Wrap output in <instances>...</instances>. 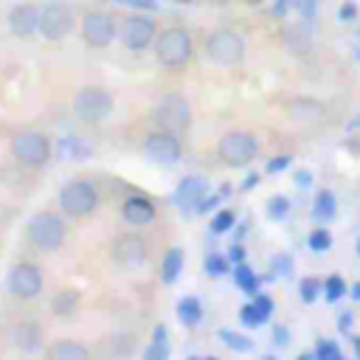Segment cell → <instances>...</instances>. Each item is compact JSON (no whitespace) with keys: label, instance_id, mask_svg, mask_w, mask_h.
<instances>
[{"label":"cell","instance_id":"31","mask_svg":"<svg viewBox=\"0 0 360 360\" xmlns=\"http://www.w3.org/2000/svg\"><path fill=\"white\" fill-rule=\"evenodd\" d=\"M343 295H349V284H346V278L338 276V273L326 276V278H323V298H326V304H338Z\"/></svg>","mask_w":360,"mask_h":360},{"label":"cell","instance_id":"30","mask_svg":"<svg viewBox=\"0 0 360 360\" xmlns=\"http://www.w3.org/2000/svg\"><path fill=\"white\" fill-rule=\"evenodd\" d=\"M233 228H236V211L233 208H217L214 217H211V222H208V231L214 236H222V233H228Z\"/></svg>","mask_w":360,"mask_h":360},{"label":"cell","instance_id":"26","mask_svg":"<svg viewBox=\"0 0 360 360\" xmlns=\"http://www.w3.org/2000/svg\"><path fill=\"white\" fill-rule=\"evenodd\" d=\"M79 301H82L79 290H73V287H65V290L53 292V298H51V309H53L59 318H70V315L79 309Z\"/></svg>","mask_w":360,"mask_h":360},{"label":"cell","instance_id":"7","mask_svg":"<svg viewBox=\"0 0 360 360\" xmlns=\"http://www.w3.org/2000/svg\"><path fill=\"white\" fill-rule=\"evenodd\" d=\"M6 287L14 298L34 301V298H39V292L45 287V278H42V270L34 262H17L6 273Z\"/></svg>","mask_w":360,"mask_h":360},{"label":"cell","instance_id":"27","mask_svg":"<svg viewBox=\"0 0 360 360\" xmlns=\"http://www.w3.org/2000/svg\"><path fill=\"white\" fill-rule=\"evenodd\" d=\"M217 338H219L222 346H228L231 352H239V354L253 352V338H248L245 332H236V329H231V326H222V329L217 332Z\"/></svg>","mask_w":360,"mask_h":360},{"label":"cell","instance_id":"37","mask_svg":"<svg viewBox=\"0 0 360 360\" xmlns=\"http://www.w3.org/2000/svg\"><path fill=\"white\" fill-rule=\"evenodd\" d=\"M228 194H231V186H222L219 191L205 194V197H202V202L194 208V214H211V211H217V208H219V202H222Z\"/></svg>","mask_w":360,"mask_h":360},{"label":"cell","instance_id":"9","mask_svg":"<svg viewBox=\"0 0 360 360\" xmlns=\"http://www.w3.org/2000/svg\"><path fill=\"white\" fill-rule=\"evenodd\" d=\"M143 155L152 160V163H158V166H174L180 158H183V143H180V138H177V132H172V129H155V132H149L146 138H143Z\"/></svg>","mask_w":360,"mask_h":360},{"label":"cell","instance_id":"47","mask_svg":"<svg viewBox=\"0 0 360 360\" xmlns=\"http://www.w3.org/2000/svg\"><path fill=\"white\" fill-rule=\"evenodd\" d=\"M292 183H295L298 188H309V186H312V172H309V169H298V172L292 174Z\"/></svg>","mask_w":360,"mask_h":360},{"label":"cell","instance_id":"24","mask_svg":"<svg viewBox=\"0 0 360 360\" xmlns=\"http://www.w3.org/2000/svg\"><path fill=\"white\" fill-rule=\"evenodd\" d=\"M169 354H172L169 329H166V323H158V326L152 329V340H149L146 349H143V357H146V360H166Z\"/></svg>","mask_w":360,"mask_h":360},{"label":"cell","instance_id":"34","mask_svg":"<svg viewBox=\"0 0 360 360\" xmlns=\"http://www.w3.org/2000/svg\"><path fill=\"white\" fill-rule=\"evenodd\" d=\"M321 295H323V281H321V278L304 276V278L298 281V298H301L304 304H315Z\"/></svg>","mask_w":360,"mask_h":360},{"label":"cell","instance_id":"15","mask_svg":"<svg viewBox=\"0 0 360 360\" xmlns=\"http://www.w3.org/2000/svg\"><path fill=\"white\" fill-rule=\"evenodd\" d=\"M205 194H208V180L200 177V174H188V177H183V180L174 186L172 200H174V205H177L183 214H191V211L202 202Z\"/></svg>","mask_w":360,"mask_h":360},{"label":"cell","instance_id":"10","mask_svg":"<svg viewBox=\"0 0 360 360\" xmlns=\"http://www.w3.org/2000/svg\"><path fill=\"white\" fill-rule=\"evenodd\" d=\"M76 25V14L68 3L62 0H51L42 11H39V34L51 42H59L65 39Z\"/></svg>","mask_w":360,"mask_h":360},{"label":"cell","instance_id":"25","mask_svg":"<svg viewBox=\"0 0 360 360\" xmlns=\"http://www.w3.org/2000/svg\"><path fill=\"white\" fill-rule=\"evenodd\" d=\"M231 276H233V284H236V290L239 292H245V295H256L259 292V276H256V270L248 264V262H239V264H233L231 267Z\"/></svg>","mask_w":360,"mask_h":360},{"label":"cell","instance_id":"46","mask_svg":"<svg viewBox=\"0 0 360 360\" xmlns=\"http://www.w3.org/2000/svg\"><path fill=\"white\" fill-rule=\"evenodd\" d=\"M228 259H231L233 264H239V262H245V259H248V250H245V245H242L239 239L231 245V250H228Z\"/></svg>","mask_w":360,"mask_h":360},{"label":"cell","instance_id":"41","mask_svg":"<svg viewBox=\"0 0 360 360\" xmlns=\"http://www.w3.org/2000/svg\"><path fill=\"white\" fill-rule=\"evenodd\" d=\"M112 3L129 6V8H135V11H158V8H160L158 0H112Z\"/></svg>","mask_w":360,"mask_h":360},{"label":"cell","instance_id":"19","mask_svg":"<svg viewBox=\"0 0 360 360\" xmlns=\"http://www.w3.org/2000/svg\"><path fill=\"white\" fill-rule=\"evenodd\" d=\"M338 217V197L332 188H318L315 197H312V219L326 225Z\"/></svg>","mask_w":360,"mask_h":360},{"label":"cell","instance_id":"20","mask_svg":"<svg viewBox=\"0 0 360 360\" xmlns=\"http://www.w3.org/2000/svg\"><path fill=\"white\" fill-rule=\"evenodd\" d=\"M183 264H186V253L180 245H172L166 253H163V262H160V281L163 284H177L180 273H183Z\"/></svg>","mask_w":360,"mask_h":360},{"label":"cell","instance_id":"48","mask_svg":"<svg viewBox=\"0 0 360 360\" xmlns=\"http://www.w3.org/2000/svg\"><path fill=\"white\" fill-rule=\"evenodd\" d=\"M259 183H262V174H259V172H250V174L239 183V191H250V188H256Z\"/></svg>","mask_w":360,"mask_h":360},{"label":"cell","instance_id":"4","mask_svg":"<svg viewBox=\"0 0 360 360\" xmlns=\"http://www.w3.org/2000/svg\"><path fill=\"white\" fill-rule=\"evenodd\" d=\"M112 107H115L112 93L98 84H87L73 96V112L84 124H101L104 118H110Z\"/></svg>","mask_w":360,"mask_h":360},{"label":"cell","instance_id":"39","mask_svg":"<svg viewBox=\"0 0 360 360\" xmlns=\"http://www.w3.org/2000/svg\"><path fill=\"white\" fill-rule=\"evenodd\" d=\"M298 8V0H273V17H278V20H284V17H290L292 11Z\"/></svg>","mask_w":360,"mask_h":360},{"label":"cell","instance_id":"29","mask_svg":"<svg viewBox=\"0 0 360 360\" xmlns=\"http://www.w3.org/2000/svg\"><path fill=\"white\" fill-rule=\"evenodd\" d=\"M290 211H292V202H290L287 194H273V197L264 202V214H267L270 222H284V219L290 217Z\"/></svg>","mask_w":360,"mask_h":360},{"label":"cell","instance_id":"22","mask_svg":"<svg viewBox=\"0 0 360 360\" xmlns=\"http://www.w3.org/2000/svg\"><path fill=\"white\" fill-rule=\"evenodd\" d=\"M56 152L68 160H87L93 155V146L87 141H82L79 135H62L56 141Z\"/></svg>","mask_w":360,"mask_h":360},{"label":"cell","instance_id":"14","mask_svg":"<svg viewBox=\"0 0 360 360\" xmlns=\"http://www.w3.org/2000/svg\"><path fill=\"white\" fill-rule=\"evenodd\" d=\"M155 118H158V124H160L163 129L183 132V129H188V124H191V104H188L186 96L169 93V96L160 98V104H158V110H155Z\"/></svg>","mask_w":360,"mask_h":360},{"label":"cell","instance_id":"36","mask_svg":"<svg viewBox=\"0 0 360 360\" xmlns=\"http://www.w3.org/2000/svg\"><path fill=\"white\" fill-rule=\"evenodd\" d=\"M307 248H309L312 253H326V250L332 248V233H329V228H323V225L312 228L309 236H307Z\"/></svg>","mask_w":360,"mask_h":360},{"label":"cell","instance_id":"18","mask_svg":"<svg viewBox=\"0 0 360 360\" xmlns=\"http://www.w3.org/2000/svg\"><path fill=\"white\" fill-rule=\"evenodd\" d=\"M11 343H14L20 352H25V354L39 352V346H42V326L34 323V321H20V323H14V329H11Z\"/></svg>","mask_w":360,"mask_h":360},{"label":"cell","instance_id":"28","mask_svg":"<svg viewBox=\"0 0 360 360\" xmlns=\"http://www.w3.org/2000/svg\"><path fill=\"white\" fill-rule=\"evenodd\" d=\"M231 267H233V262L228 259V253H219V250H208L202 259V270L211 278H222L225 273H231Z\"/></svg>","mask_w":360,"mask_h":360},{"label":"cell","instance_id":"5","mask_svg":"<svg viewBox=\"0 0 360 360\" xmlns=\"http://www.w3.org/2000/svg\"><path fill=\"white\" fill-rule=\"evenodd\" d=\"M11 155L17 163L28 166V169H39L51 160L53 155V146L48 141V135L42 132H34V129H25V132H17L11 138Z\"/></svg>","mask_w":360,"mask_h":360},{"label":"cell","instance_id":"42","mask_svg":"<svg viewBox=\"0 0 360 360\" xmlns=\"http://www.w3.org/2000/svg\"><path fill=\"white\" fill-rule=\"evenodd\" d=\"M357 11H360V8H357V3L346 0V3L338 8V20H340V22H354V20H357Z\"/></svg>","mask_w":360,"mask_h":360},{"label":"cell","instance_id":"21","mask_svg":"<svg viewBox=\"0 0 360 360\" xmlns=\"http://www.w3.org/2000/svg\"><path fill=\"white\" fill-rule=\"evenodd\" d=\"M174 312H177V321H180L186 329H194V326H200V321H202V315H205V309H202V301H200L197 295H183V298L177 301Z\"/></svg>","mask_w":360,"mask_h":360},{"label":"cell","instance_id":"50","mask_svg":"<svg viewBox=\"0 0 360 360\" xmlns=\"http://www.w3.org/2000/svg\"><path fill=\"white\" fill-rule=\"evenodd\" d=\"M349 295H352L354 301H360V281H354V284L349 287Z\"/></svg>","mask_w":360,"mask_h":360},{"label":"cell","instance_id":"1","mask_svg":"<svg viewBox=\"0 0 360 360\" xmlns=\"http://www.w3.org/2000/svg\"><path fill=\"white\" fill-rule=\"evenodd\" d=\"M191 53H194L191 34L180 25H172L155 37V59L169 70H180L191 59Z\"/></svg>","mask_w":360,"mask_h":360},{"label":"cell","instance_id":"6","mask_svg":"<svg viewBox=\"0 0 360 360\" xmlns=\"http://www.w3.org/2000/svg\"><path fill=\"white\" fill-rule=\"evenodd\" d=\"M217 155L225 166H248L256 160L259 155V141L250 135V132H242V129H233V132H225L217 143Z\"/></svg>","mask_w":360,"mask_h":360},{"label":"cell","instance_id":"32","mask_svg":"<svg viewBox=\"0 0 360 360\" xmlns=\"http://www.w3.org/2000/svg\"><path fill=\"white\" fill-rule=\"evenodd\" d=\"M292 273H295L292 253H287V250L273 253V259H270V276H273V278H290Z\"/></svg>","mask_w":360,"mask_h":360},{"label":"cell","instance_id":"13","mask_svg":"<svg viewBox=\"0 0 360 360\" xmlns=\"http://www.w3.org/2000/svg\"><path fill=\"white\" fill-rule=\"evenodd\" d=\"M112 262L124 270H138L149 262V242L141 233H121L112 242Z\"/></svg>","mask_w":360,"mask_h":360},{"label":"cell","instance_id":"16","mask_svg":"<svg viewBox=\"0 0 360 360\" xmlns=\"http://www.w3.org/2000/svg\"><path fill=\"white\" fill-rule=\"evenodd\" d=\"M39 11L42 8H37L34 3H17V6H11V11H8V31L14 34V37H20V39H28V37H34L37 31H39Z\"/></svg>","mask_w":360,"mask_h":360},{"label":"cell","instance_id":"8","mask_svg":"<svg viewBox=\"0 0 360 360\" xmlns=\"http://www.w3.org/2000/svg\"><path fill=\"white\" fill-rule=\"evenodd\" d=\"M205 53L217 65H236L245 56V39L231 28H217L205 37Z\"/></svg>","mask_w":360,"mask_h":360},{"label":"cell","instance_id":"52","mask_svg":"<svg viewBox=\"0 0 360 360\" xmlns=\"http://www.w3.org/2000/svg\"><path fill=\"white\" fill-rule=\"evenodd\" d=\"M354 250H357V259H360V239H357V245H354Z\"/></svg>","mask_w":360,"mask_h":360},{"label":"cell","instance_id":"11","mask_svg":"<svg viewBox=\"0 0 360 360\" xmlns=\"http://www.w3.org/2000/svg\"><path fill=\"white\" fill-rule=\"evenodd\" d=\"M115 34H118V25H115V17L110 11L90 8V11L82 14V39H84V45L107 48V45H112Z\"/></svg>","mask_w":360,"mask_h":360},{"label":"cell","instance_id":"51","mask_svg":"<svg viewBox=\"0 0 360 360\" xmlns=\"http://www.w3.org/2000/svg\"><path fill=\"white\" fill-rule=\"evenodd\" d=\"M352 349H354V354L360 357V335H354V340H352Z\"/></svg>","mask_w":360,"mask_h":360},{"label":"cell","instance_id":"44","mask_svg":"<svg viewBox=\"0 0 360 360\" xmlns=\"http://www.w3.org/2000/svg\"><path fill=\"white\" fill-rule=\"evenodd\" d=\"M315 8H318V0H298V14L307 20V22H312L315 20Z\"/></svg>","mask_w":360,"mask_h":360},{"label":"cell","instance_id":"2","mask_svg":"<svg viewBox=\"0 0 360 360\" xmlns=\"http://www.w3.org/2000/svg\"><path fill=\"white\" fill-rule=\"evenodd\" d=\"M25 236L39 250H59L68 239V225L56 211H37L25 225Z\"/></svg>","mask_w":360,"mask_h":360},{"label":"cell","instance_id":"23","mask_svg":"<svg viewBox=\"0 0 360 360\" xmlns=\"http://www.w3.org/2000/svg\"><path fill=\"white\" fill-rule=\"evenodd\" d=\"M45 357H51V360H87L90 349L76 343V340H59V343H51L45 349Z\"/></svg>","mask_w":360,"mask_h":360},{"label":"cell","instance_id":"40","mask_svg":"<svg viewBox=\"0 0 360 360\" xmlns=\"http://www.w3.org/2000/svg\"><path fill=\"white\" fill-rule=\"evenodd\" d=\"M250 301H253V304H256V307H259V309H262L267 318L276 312V301H273L267 292H256V295H250Z\"/></svg>","mask_w":360,"mask_h":360},{"label":"cell","instance_id":"49","mask_svg":"<svg viewBox=\"0 0 360 360\" xmlns=\"http://www.w3.org/2000/svg\"><path fill=\"white\" fill-rule=\"evenodd\" d=\"M248 225H250L248 219H242V222H239V231H236V239H239V242H242V236L248 233Z\"/></svg>","mask_w":360,"mask_h":360},{"label":"cell","instance_id":"53","mask_svg":"<svg viewBox=\"0 0 360 360\" xmlns=\"http://www.w3.org/2000/svg\"><path fill=\"white\" fill-rule=\"evenodd\" d=\"M174 3H197V0H174Z\"/></svg>","mask_w":360,"mask_h":360},{"label":"cell","instance_id":"12","mask_svg":"<svg viewBox=\"0 0 360 360\" xmlns=\"http://www.w3.org/2000/svg\"><path fill=\"white\" fill-rule=\"evenodd\" d=\"M118 37H121L124 48H129V51H146L149 45H155L158 25H155V20L146 11H135V14L124 17Z\"/></svg>","mask_w":360,"mask_h":360},{"label":"cell","instance_id":"35","mask_svg":"<svg viewBox=\"0 0 360 360\" xmlns=\"http://www.w3.org/2000/svg\"><path fill=\"white\" fill-rule=\"evenodd\" d=\"M312 357H318V360H340L343 349H340V343L335 338H318L315 349H312Z\"/></svg>","mask_w":360,"mask_h":360},{"label":"cell","instance_id":"3","mask_svg":"<svg viewBox=\"0 0 360 360\" xmlns=\"http://www.w3.org/2000/svg\"><path fill=\"white\" fill-rule=\"evenodd\" d=\"M59 208L68 217H90L98 208V188L84 180V177H73L59 188Z\"/></svg>","mask_w":360,"mask_h":360},{"label":"cell","instance_id":"43","mask_svg":"<svg viewBox=\"0 0 360 360\" xmlns=\"http://www.w3.org/2000/svg\"><path fill=\"white\" fill-rule=\"evenodd\" d=\"M292 338H290V326H273V346H278V349H284L287 343H290Z\"/></svg>","mask_w":360,"mask_h":360},{"label":"cell","instance_id":"45","mask_svg":"<svg viewBox=\"0 0 360 360\" xmlns=\"http://www.w3.org/2000/svg\"><path fill=\"white\" fill-rule=\"evenodd\" d=\"M352 326H354V312H338V332L340 335H349L352 332Z\"/></svg>","mask_w":360,"mask_h":360},{"label":"cell","instance_id":"38","mask_svg":"<svg viewBox=\"0 0 360 360\" xmlns=\"http://www.w3.org/2000/svg\"><path fill=\"white\" fill-rule=\"evenodd\" d=\"M290 163H292V155H273L267 163H264V174H278V172H284V169H290Z\"/></svg>","mask_w":360,"mask_h":360},{"label":"cell","instance_id":"33","mask_svg":"<svg viewBox=\"0 0 360 360\" xmlns=\"http://www.w3.org/2000/svg\"><path fill=\"white\" fill-rule=\"evenodd\" d=\"M270 318L253 304V301H248V304H242L239 307V323L245 326V329H259V326H264Z\"/></svg>","mask_w":360,"mask_h":360},{"label":"cell","instance_id":"17","mask_svg":"<svg viewBox=\"0 0 360 360\" xmlns=\"http://www.w3.org/2000/svg\"><path fill=\"white\" fill-rule=\"evenodd\" d=\"M121 217H124V222H129V225H149V222L158 217L155 200L135 191V194L124 197V202H121Z\"/></svg>","mask_w":360,"mask_h":360}]
</instances>
